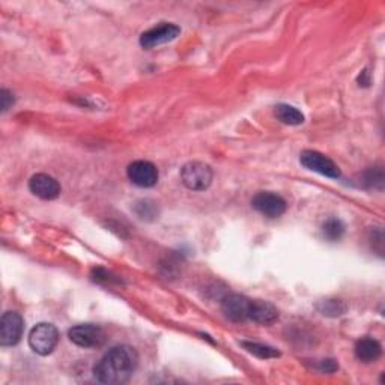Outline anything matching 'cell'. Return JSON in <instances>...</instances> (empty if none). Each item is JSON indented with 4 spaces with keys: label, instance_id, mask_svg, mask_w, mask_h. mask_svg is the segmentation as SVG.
Returning <instances> with one entry per match:
<instances>
[{
    "label": "cell",
    "instance_id": "cell-3",
    "mask_svg": "<svg viewBox=\"0 0 385 385\" xmlns=\"http://www.w3.org/2000/svg\"><path fill=\"white\" fill-rule=\"evenodd\" d=\"M59 343V331L51 324H38L32 328L29 334V345L33 353L39 355L51 354L54 348Z\"/></svg>",
    "mask_w": 385,
    "mask_h": 385
},
{
    "label": "cell",
    "instance_id": "cell-13",
    "mask_svg": "<svg viewBox=\"0 0 385 385\" xmlns=\"http://www.w3.org/2000/svg\"><path fill=\"white\" fill-rule=\"evenodd\" d=\"M354 350H355V357L361 361V363H366V365L375 363L382 354L381 343L375 341V338H370V337H365L361 338V341H358Z\"/></svg>",
    "mask_w": 385,
    "mask_h": 385
},
{
    "label": "cell",
    "instance_id": "cell-18",
    "mask_svg": "<svg viewBox=\"0 0 385 385\" xmlns=\"http://www.w3.org/2000/svg\"><path fill=\"white\" fill-rule=\"evenodd\" d=\"M134 211H135V214H138L142 220H154L157 217V215H158L157 203L152 202V200H149V199L139 200L138 203H135Z\"/></svg>",
    "mask_w": 385,
    "mask_h": 385
},
{
    "label": "cell",
    "instance_id": "cell-21",
    "mask_svg": "<svg viewBox=\"0 0 385 385\" xmlns=\"http://www.w3.org/2000/svg\"><path fill=\"white\" fill-rule=\"evenodd\" d=\"M0 101H2V111H6L11 106L14 104V95L6 89L0 90Z\"/></svg>",
    "mask_w": 385,
    "mask_h": 385
},
{
    "label": "cell",
    "instance_id": "cell-17",
    "mask_svg": "<svg viewBox=\"0 0 385 385\" xmlns=\"http://www.w3.org/2000/svg\"><path fill=\"white\" fill-rule=\"evenodd\" d=\"M318 310L324 316H331V318H336V316H342L348 310L346 304L341 300H325L318 304Z\"/></svg>",
    "mask_w": 385,
    "mask_h": 385
},
{
    "label": "cell",
    "instance_id": "cell-14",
    "mask_svg": "<svg viewBox=\"0 0 385 385\" xmlns=\"http://www.w3.org/2000/svg\"><path fill=\"white\" fill-rule=\"evenodd\" d=\"M276 116L280 122L286 123V126H301L304 122L302 113L289 104H279L276 107Z\"/></svg>",
    "mask_w": 385,
    "mask_h": 385
},
{
    "label": "cell",
    "instance_id": "cell-5",
    "mask_svg": "<svg viewBox=\"0 0 385 385\" xmlns=\"http://www.w3.org/2000/svg\"><path fill=\"white\" fill-rule=\"evenodd\" d=\"M181 33V28L173 23H160L149 30L142 33L140 45L143 49H155L158 45L176 39Z\"/></svg>",
    "mask_w": 385,
    "mask_h": 385
},
{
    "label": "cell",
    "instance_id": "cell-16",
    "mask_svg": "<svg viewBox=\"0 0 385 385\" xmlns=\"http://www.w3.org/2000/svg\"><path fill=\"white\" fill-rule=\"evenodd\" d=\"M322 232L328 241H338L345 233V224L338 219H328L322 226Z\"/></svg>",
    "mask_w": 385,
    "mask_h": 385
},
{
    "label": "cell",
    "instance_id": "cell-2",
    "mask_svg": "<svg viewBox=\"0 0 385 385\" xmlns=\"http://www.w3.org/2000/svg\"><path fill=\"white\" fill-rule=\"evenodd\" d=\"M212 169L200 161H190L181 169V181L192 191H205L212 184Z\"/></svg>",
    "mask_w": 385,
    "mask_h": 385
},
{
    "label": "cell",
    "instance_id": "cell-10",
    "mask_svg": "<svg viewBox=\"0 0 385 385\" xmlns=\"http://www.w3.org/2000/svg\"><path fill=\"white\" fill-rule=\"evenodd\" d=\"M29 188L42 200H54L61 195V184L47 173H37L29 181Z\"/></svg>",
    "mask_w": 385,
    "mask_h": 385
},
{
    "label": "cell",
    "instance_id": "cell-19",
    "mask_svg": "<svg viewBox=\"0 0 385 385\" xmlns=\"http://www.w3.org/2000/svg\"><path fill=\"white\" fill-rule=\"evenodd\" d=\"M365 184L370 188L382 190L384 185V171L382 167H372L365 173Z\"/></svg>",
    "mask_w": 385,
    "mask_h": 385
},
{
    "label": "cell",
    "instance_id": "cell-1",
    "mask_svg": "<svg viewBox=\"0 0 385 385\" xmlns=\"http://www.w3.org/2000/svg\"><path fill=\"white\" fill-rule=\"evenodd\" d=\"M138 366L139 355L133 346H113L94 367V377L101 384H126Z\"/></svg>",
    "mask_w": 385,
    "mask_h": 385
},
{
    "label": "cell",
    "instance_id": "cell-9",
    "mask_svg": "<svg viewBox=\"0 0 385 385\" xmlns=\"http://www.w3.org/2000/svg\"><path fill=\"white\" fill-rule=\"evenodd\" d=\"M127 175L134 185L140 188H151L158 183V171L157 167L145 160L134 161L128 166Z\"/></svg>",
    "mask_w": 385,
    "mask_h": 385
},
{
    "label": "cell",
    "instance_id": "cell-6",
    "mask_svg": "<svg viewBox=\"0 0 385 385\" xmlns=\"http://www.w3.org/2000/svg\"><path fill=\"white\" fill-rule=\"evenodd\" d=\"M300 161L305 169L321 173L326 178H341V169H338V166L321 152L302 151L300 155Z\"/></svg>",
    "mask_w": 385,
    "mask_h": 385
},
{
    "label": "cell",
    "instance_id": "cell-12",
    "mask_svg": "<svg viewBox=\"0 0 385 385\" xmlns=\"http://www.w3.org/2000/svg\"><path fill=\"white\" fill-rule=\"evenodd\" d=\"M279 319V312L273 304L262 300H250V307H248V321L256 324H273Z\"/></svg>",
    "mask_w": 385,
    "mask_h": 385
},
{
    "label": "cell",
    "instance_id": "cell-22",
    "mask_svg": "<svg viewBox=\"0 0 385 385\" xmlns=\"http://www.w3.org/2000/svg\"><path fill=\"white\" fill-rule=\"evenodd\" d=\"M318 369L322 373H333V372H336L338 369V366H337V363L334 360H322L319 363V366H318Z\"/></svg>",
    "mask_w": 385,
    "mask_h": 385
},
{
    "label": "cell",
    "instance_id": "cell-20",
    "mask_svg": "<svg viewBox=\"0 0 385 385\" xmlns=\"http://www.w3.org/2000/svg\"><path fill=\"white\" fill-rule=\"evenodd\" d=\"M92 279L98 283H119V279L113 277L109 271L103 269V268H95L92 271Z\"/></svg>",
    "mask_w": 385,
    "mask_h": 385
},
{
    "label": "cell",
    "instance_id": "cell-7",
    "mask_svg": "<svg viewBox=\"0 0 385 385\" xmlns=\"http://www.w3.org/2000/svg\"><path fill=\"white\" fill-rule=\"evenodd\" d=\"M253 208L268 219H279L286 212V200L271 191H260L252 200Z\"/></svg>",
    "mask_w": 385,
    "mask_h": 385
},
{
    "label": "cell",
    "instance_id": "cell-11",
    "mask_svg": "<svg viewBox=\"0 0 385 385\" xmlns=\"http://www.w3.org/2000/svg\"><path fill=\"white\" fill-rule=\"evenodd\" d=\"M248 307H250V300L240 295V293H231L221 302V309L226 318H229L233 322L248 321Z\"/></svg>",
    "mask_w": 385,
    "mask_h": 385
},
{
    "label": "cell",
    "instance_id": "cell-8",
    "mask_svg": "<svg viewBox=\"0 0 385 385\" xmlns=\"http://www.w3.org/2000/svg\"><path fill=\"white\" fill-rule=\"evenodd\" d=\"M25 330V321L17 312H6L0 319V345L14 346L20 342Z\"/></svg>",
    "mask_w": 385,
    "mask_h": 385
},
{
    "label": "cell",
    "instance_id": "cell-15",
    "mask_svg": "<svg viewBox=\"0 0 385 385\" xmlns=\"http://www.w3.org/2000/svg\"><path fill=\"white\" fill-rule=\"evenodd\" d=\"M243 348L247 350V353L253 354L257 358L262 360H269V358H277L280 357V353L276 348H271L268 345L262 343H255V342H241Z\"/></svg>",
    "mask_w": 385,
    "mask_h": 385
},
{
    "label": "cell",
    "instance_id": "cell-4",
    "mask_svg": "<svg viewBox=\"0 0 385 385\" xmlns=\"http://www.w3.org/2000/svg\"><path fill=\"white\" fill-rule=\"evenodd\" d=\"M68 337L70 341L85 349H92L103 346L106 342V333L101 326L94 324H82L73 326L70 331H68Z\"/></svg>",
    "mask_w": 385,
    "mask_h": 385
}]
</instances>
